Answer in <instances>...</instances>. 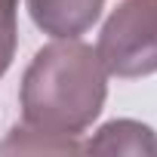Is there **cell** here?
Here are the masks:
<instances>
[{
    "label": "cell",
    "mask_w": 157,
    "mask_h": 157,
    "mask_svg": "<svg viewBox=\"0 0 157 157\" xmlns=\"http://www.w3.org/2000/svg\"><path fill=\"white\" fill-rule=\"evenodd\" d=\"M105 0H28L34 25L49 37H80L102 16Z\"/></svg>",
    "instance_id": "obj_3"
},
{
    "label": "cell",
    "mask_w": 157,
    "mask_h": 157,
    "mask_svg": "<svg viewBox=\"0 0 157 157\" xmlns=\"http://www.w3.org/2000/svg\"><path fill=\"white\" fill-rule=\"evenodd\" d=\"M102 65L114 77H148L157 71V0H123L108 16L99 46Z\"/></svg>",
    "instance_id": "obj_2"
},
{
    "label": "cell",
    "mask_w": 157,
    "mask_h": 157,
    "mask_svg": "<svg viewBox=\"0 0 157 157\" xmlns=\"http://www.w3.org/2000/svg\"><path fill=\"white\" fill-rule=\"evenodd\" d=\"M108 96V71L99 52L77 37H56L37 49L22 77V126L71 142L102 114Z\"/></svg>",
    "instance_id": "obj_1"
},
{
    "label": "cell",
    "mask_w": 157,
    "mask_h": 157,
    "mask_svg": "<svg viewBox=\"0 0 157 157\" xmlns=\"http://www.w3.org/2000/svg\"><path fill=\"white\" fill-rule=\"evenodd\" d=\"M83 151L90 154H157V136L151 126L139 120H111L90 139Z\"/></svg>",
    "instance_id": "obj_4"
},
{
    "label": "cell",
    "mask_w": 157,
    "mask_h": 157,
    "mask_svg": "<svg viewBox=\"0 0 157 157\" xmlns=\"http://www.w3.org/2000/svg\"><path fill=\"white\" fill-rule=\"evenodd\" d=\"M16 10H19V0H0V77L16 56V40H19Z\"/></svg>",
    "instance_id": "obj_5"
}]
</instances>
